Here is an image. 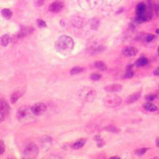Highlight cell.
Here are the masks:
<instances>
[{
    "label": "cell",
    "instance_id": "obj_1",
    "mask_svg": "<svg viewBox=\"0 0 159 159\" xmlns=\"http://www.w3.org/2000/svg\"><path fill=\"white\" fill-rule=\"evenodd\" d=\"M57 51L64 56L69 55L74 48V41L69 36L62 35L58 37L55 43Z\"/></svg>",
    "mask_w": 159,
    "mask_h": 159
},
{
    "label": "cell",
    "instance_id": "obj_2",
    "mask_svg": "<svg viewBox=\"0 0 159 159\" xmlns=\"http://www.w3.org/2000/svg\"><path fill=\"white\" fill-rule=\"evenodd\" d=\"M77 96L79 100L84 103H92L96 97L95 89L88 86H84L78 91Z\"/></svg>",
    "mask_w": 159,
    "mask_h": 159
},
{
    "label": "cell",
    "instance_id": "obj_3",
    "mask_svg": "<svg viewBox=\"0 0 159 159\" xmlns=\"http://www.w3.org/2000/svg\"><path fill=\"white\" fill-rule=\"evenodd\" d=\"M103 101L104 105L108 107H118L122 103L121 98L116 94H108L106 96H104Z\"/></svg>",
    "mask_w": 159,
    "mask_h": 159
},
{
    "label": "cell",
    "instance_id": "obj_4",
    "mask_svg": "<svg viewBox=\"0 0 159 159\" xmlns=\"http://www.w3.org/2000/svg\"><path fill=\"white\" fill-rule=\"evenodd\" d=\"M39 153V149L37 147V146L33 142H30L28 145H26V146L24 149V156L25 158H37Z\"/></svg>",
    "mask_w": 159,
    "mask_h": 159
},
{
    "label": "cell",
    "instance_id": "obj_5",
    "mask_svg": "<svg viewBox=\"0 0 159 159\" xmlns=\"http://www.w3.org/2000/svg\"><path fill=\"white\" fill-rule=\"evenodd\" d=\"M31 115H33V112L31 111V107H28V106H23L18 110L17 118L20 121H22L26 118H30L31 117Z\"/></svg>",
    "mask_w": 159,
    "mask_h": 159
},
{
    "label": "cell",
    "instance_id": "obj_6",
    "mask_svg": "<svg viewBox=\"0 0 159 159\" xmlns=\"http://www.w3.org/2000/svg\"><path fill=\"white\" fill-rule=\"evenodd\" d=\"M79 6L86 11L92 10L98 5V0H77Z\"/></svg>",
    "mask_w": 159,
    "mask_h": 159
},
{
    "label": "cell",
    "instance_id": "obj_7",
    "mask_svg": "<svg viewBox=\"0 0 159 159\" xmlns=\"http://www.w3.org/2000/svg\"><path fill=\"white\" fill-rule=\"evenodd\" d=\"M46 109H47V107L44 103H37V104H33V106L31 107V111L33 112V115L36 116L44 114Z\"/></svg>",
    "mask_w": 159,
    "mask_h": 159
},
{
    "label": "cell",
    "instance_id": "obj_8",
    "mask_svg": "<svg viewBox=\"0 0 159 159\" xmlns=\"http://www.w3.org/2000/svg\"><path fill=\"white\" fill-rule=\"evenodd\" d=\"M104 45L102 44L100 41H97V40H94L89 42V46L88 49H90V51L92 53H98L104 50Z\"/></svg>",
    "mask_w": 159,
    "mask_h": 159
},
{
    "label": "cell",
    "instance_id": "obj_9",
    "mask_svg": "<svg viewBox=\"0 0 159 159\" xmlns=\"http://www.w3.org/2000/svg\"><path fill=\"white\" fill-rule=\"evenodd\" d=\"M64 9V3L61 1H55L50 4L49 10L53 13H59Z\"/></svg>",
    "mask_w": 159,
    "mask_h": 159
},
{
    "label": "cell",
    "instance_id": "obj_10",
    "mask_svg": "<svg viewBox=\"0 0 159 159\" xmlns=\"http://www.w3.org/2000/svg\"><path fill=\"white\" fill-rule=\"evenodd\" d=\"M87 20L81 17H75L71 20V24L77 28H82L87 24Z\"/></svg>",
    "mask_w": 159,
    "mask_h": 159
},
{
    "label": "cell",
    "instance_id": "obj_11",
    "mask_svg": "<svg viewBox=\"0 0 159 159\" xmlns=\"http://www.w3.org/2000/svg\"><path fill=\"white\" fill-rule=\"evenodd\" d=\"M138 49L135 47L133 46H126L125 48L123 49L122 50V53L123 55L126 56V57H134L138 54Z\"/></svg>",
    "mask_w": 159,
    "mask_h": 159
},
{
    "label": "cell",
    "instance_id": "obj_12",
    "mask_svg": "<svg viewBox=\"0 0 159 159\" xmlns=\"http://www.w3.org/2000/svg\"><path fill=\"white\" fill-rule=\"evenodd\" d=\"M122 89V86L119 84H112L107 85L104 88V90L107 92H118Z\"/></svg>",
    "mask_w": 159,
    "mask_h": 159
},
{
    "label": "cell",
    "instance_id": "obj_13",
    "mask_svg": "<svg viewBox=\"0 0 159 159\" xmlns=\"http://www.w3.org/2000/svg\"><path fill=\"white\" fill-rule=\"evenodd\" d=\"M10 111V106L8 103L3 99H0V113L4 115H8Z\"/></svg>",
    "mask_w": 159,
    "mask_h": 159
},
{
    "label": "cell",
    "instance_id": "obj_14",
    "mask_svg": "<svg viewBox=\"0 0 159 159\" xmlns=\"http://www.w3.org/2000/svg\"><path fill=\"white\" fill-rule=\"evenodd\" d=\"M34 30H33L32 27H29V26H26V27H23L21 29V31L19 32V33L18 34V37H22L27 36V35H30L31 33H33Z\"/></svg>",
    "mask_w": 159,
    "mask_h": 159
},
{
    "label": "cell",
    "instance_id": "obj_15",
    "mask_svg": "<svg viewBox=\"0 0 159 159\" xmlns=\"http://www.w3.org/2000/svg\"><path fill=\"white\" fill-rule=\"evenodd\" d=\"M24 94V91L22 90H18V91H15V92L11 95V102L12 104H15L20 97H22Z\"/></svg>",
    "mask_w": 159,
    "mask_h": 159
},
{
    "label": "cell",
    "instance_id": "obj_16",
    "mask_svg": "<svg viewBox=\"0 0 159 159\" xmlns=\"http://www.w3.org/2000/svg\"><path fill=\"white\" fill-rule=\"evenodd\" d=\"M86 143V140L80 138V139H78V140L75 141L72 144V148L74 149V150H79V149L82 148Z\"/></svg>",
    "mask_w": 159,
    "mask_h": 159
},
{
    "label": "cell",
    "instance_id": "obj_17",
    "mask_svg": "<svg viewBox=\"0 0 159 159\" xmlns=\"http://www.w3.org/2000/svg\"><path fill=\"white\" fill-rule=\"evenodd\" d=\"M141 97V93L140 92H136L134 94H132L130 96H128L127 100H126V103L127 104H133L134 102H136L138 100L140 99Z\"/></svg>",
    "mask_w": 159,
    "mask_h": 159
},
{
    "label": "cell",
    "instance_id": "obj_18",
    "mask_svg": "<svg viewBox=\"0 0 159 159\" xmlns=\"http://www.w3.org/2000/svg\"><path fill=\"white\" fill-rule=\"evenodd\" d=\"M146 12V4L144 3H140L138 4L137 7H136L137 15H143Z\"/></svg>",
    "mask_w": 159,
    "mask_h": 159
},
{
    "label": "cell",
    "instance_id": "obj_19",
    "mask_svg": "<svg viewBox=\"0 0 159 159\" xmlns=\"http://www.w3.org/2000/svg\"><path fill=\"white\" fill-rule=\"evenodd\" d=\"M11 42V37L8 34H4L0 37V45L3 46H7Z\"/></svg>",
    "mask_w": 159,
    "mask_h": 159
},
{
    "label": "cell",
    "instance_id": "obj_20",
    "mask_svg": "<svg viewBox=\"0 0 159 159\" xmlns=\"http://www.w3.org/2000/svg\"><path fill=\"white\" fill-rule=\"evenodd\" d=\"M1 14H2V16L5 19H11L12 15H13L12 11L10 9H8V8H4V9H3L2 11H1Z\"/></svg>",
    "mask_w": 159,
    "mask_h": 159
},
{
    "label": "cell",
    "instance_id": "obj_21",
    "mask_svg": "<svg viewBox=\"0 0 159 159\" xmlns=\"http://www.w3.org/2000/svg\"><path fill=\"white\" fill-rule=\"evenodd\" d=\"M94 65H95L96 68H97L98 69H100V70L101 71H106L107 69V65L104 63V61H99L95 62Z\"/></svg>",
    "mask_w": 159,
    "mask_h": 159
},
{
    "label": "cell",
    "instance_id": "obj_22",
    "mask_svg": "<svg viewBox=\"0 0 159 159\" xmlns=\"http://www.w3.org/2000/svg\"><path fill=\"white\" fill-rule=\"evenodd\" d=\"M143 107H144V109L146 111H156L158 110V107H156L154 104H151V103H146V104H145L143 105Z\"/></svg>",
    "mask_w": 159,
    "mask_h": 159
},
{
    "label": "cell",
    "instance_id": "obj_23",
    "mask_svg": "<svg viewBox=\"0 0 159 159\" xmlns=\"http://www.w3.org/2000/svg\"><path fill=\"white\" fill-rule=\"evenodd\" d=\"M104 130L108 131V132H113V133H118L120 131V129L116 127V126H113V125H108V126L104 127Z\"/></svg>",
    "mask_w": 159,
    "mask_h": 159
},
{
    "label": "cell",
    "instance_id": "obj_24",
    "mask_svg": "<svg viewBox=\"0 0 159 159\" xmlns=\"http://www.w3.org/2000/svg\"><path fill=\"white\" fill-rule=\"evenodd\" d=\"M84 70V68H82V67H80V66H77V67H74V68H73V69H71L70 73L71 75H77V74H80V73H83Z\"/></svg>",
    "mask_w": 159,
    "mask_h": 159
},
{
    "label": "cell",
    "instance_id": "obj_25",
    "mask_svg": "<svg viewBox=\"0 0 159 159\" xmlns=\"http://www.w3.org/2000/svg\"><path fill=\"white\" fill-rule=\"evenodd\" d=\"M147 64H148V60L146 59V57H141V58H139L138 60H137L135 65H136V66L138 67H142L146 65Z\"/></svg>",
    "mask_w": 159,
    "mask_h": 159
},
{
    "label": "cell",
    "instance_id": "obj_26",
    "mask_svg": "<svg viewBox=\"0 0 159 159\" xmlns=\"http://www.w3.org/2000/svg\"><path fill=\"white\" fill-rule=\"evenodd\" d=\"M90 25H91V28L93 30H98L99 26H100V21H99V19H92L91 20V22H90Z\"/></svg>",
    "mask_w": 159,
    "mask_h": 159
},
{
    "label": "cell",
    "instance_id": "obj_27",
    "mask_svg": "<svg viewBox=\"0 0 159 159\" xmlns=\"http://www.w3.org/2000/svg\"><path fill=\"white\" fill-rule=\"evenodd\" d=\"M121 1H122V0H104V2L105 3L106 5H107V6H111V7L117 5V4L119 3Z\"/></svg>",
    "mask_w": 159,
    "mask_h": 159
},
{
    "label": "cell",
    "instance_id": "obj_28",
    "mask_svg": "<svg viewBox=\"0 0 159 159\" xmlns=\"http://www.w3.org/2000/svg\"><path fill=\"white\" fill-rule=\"evenodd\" d=\"M134 76V71L132 70V67L131 65L127 66L126 68V78H131Z\"/></svg>",
    "mask_w": 159,
    "mask_h": 159
},
{
    "label": "cell",
    "instance_id": "obj_29",
    "mask_svg": "<svg viewBox=\"0 0 159 159\" xmlns=\"http://www.w3.org/2000/svg\"><path fill=\"white\" fill-rule=\"evenodd\" d=\"M148 150L147 148H141V149H138L137 150H135V154L138 156H142L143 154H145V153Z\"/></svg>",
    "mask_w": 159,
    "mask_h": 159
},
{
    "label": "cell",
    "instance_id": "obj_30",
    "mask_svg": "<svg viewBox=\"0 0 159 159\" xmlns=\"http://www.w3.org/2000/svg\"><path fill=\"white\" fill-rule=\"evenodd\" d=\"M102 77V76L99 73H93V74L91 75V80H93V81H98V80H100V79Z\"/></svg>",
    "mask_w": 159,
    "mask_h": 159
},
{
    "label": "cell",
    "instance_id": "obj_31",
    "mask_svg": "<svg viewBox=\"0 0 159 159\" xmlns=\"http://www.w3.org/2000/svg\"><path fill=\"white\" fill-rule=\"evenodd\" d=\"M37 25L39 28H45L47 25L46 23L45 22V21H43L42 19H37Z\"/></svg>",
    "mask_w": 159,
    "mask_h": 159
},
{
    "label": "cell",
    "instance_id": "obj_32",
    "mask_svg": "<svg viewBox=\"0 0 159 159\" xmlns=\"http://www.w3.org/2000/svg\"><path fill=\"white\" fill-rule=\"evenodd\" d=\"M45 0H34L33 1V3H34V6L37 7H42L45 3Z\"/></svg>",
    "mask_w": 159,
    "mask_h": 159
},
{
    "label": "cell",
    "instance_id": "obj_33",
    "mask_svg": "<svg viewBox=\"0 0 159 159\" xmlns=\"http://www.w3.org/2000/svg\"><path fill=\"white\" fill-rule=\"evenodd\" d=\"M5 152V144L3 140L0 139V155H2Z\"/></svg>",
    "mask_w": 159,
    "mask_h": 159
},
{
    "label": "cell",
    "instance_id": "obj_34",
    "mask_svg": "<svg viewBox=\"0 0 159 159\" xmlns=\"http://www.w3.org/2000/svg\"><path fill=\"white\" fill-rule=\"evenodd\" d=\"M145 98H146V100H148V101H153V100H154L157 98V96L154 95V94H150V95L146 96Z\"/></svg>",
    "mask_w": 159,
    "mask_h": 159
},
{
    "label": "cell",
    "instance_id": "obj_35",
    "mask_svg": "<svg viewBox=\"0 0 159 159\" xmlns=\"http://www.w3.org/2000/svg\"><path fill=\"white\" fill-rule=\"evenodd\" d=\"M155 38V36L154 35V34H148L146 37V41H147V42H150L152 41Z\"/></svg>",
    "mask_w": 159,
    "mask_h": 159
},
{
    "label": "cell",
    "instance_id": "obj_36",
    "mask_svg": "<svg viewBox=\"0 0 159 159\" xmlns=\"http://www.w3.org/2000/svg\"><path fill=\"white\" fill-rule=\"evenodd\" d=\"M104 144H105V143H104V142L103 140H100L97 142V146H98L99 147H100V146H103Z\"/></svg>",
    "mask_w": 159,
    "mask_h": 159
},
{
    "label": "cell",
    "instance_id": "obj_37",
    "mask_svg": "<svg viewBox=\"0 0 159 159\" xmlns=\"http://www.w3.org/2000/svg\"><path fill=\"white\" fill-rule=\"evenodd\" d=\"M155 11L157 12V14L159 15V3L155 4Z\"/></svg>",
    "mask_w": 159,
    "mask_h": 159
},
{
    "label": "cell",
    "instance_id": "obj_38",
    "mask_svg": "<svg viewBox=\"0 0 159 159\" xmlns=\"http://www.w3.org/2000/svg\"><path fill=\"white\" fill-rule=\"evenodd\" d=\"M4 118H5V115L3 114H2V113H0V123L3 122Z\"/></svg>",
    "mask_w": 159,
    "mask_h": 159
},
{
    "label": "cell",
    "instance_id": "obj_39",
    "mask_svg": "<svg viewBox=\"0 0 159 159\" xmlns=\"http://www.w3.org/2000/svg\"><path fill=\"white\" fill-rule=\"evenodd\" d=\"M154 74L155 75V76H159V67H158L154 71Z\"/></svg>",
    "mask_w": 159,
    "mask_h": 159
},
{
    "label": "cell",
    "instance_id": "obj_40",
    "mask_svg": "<svg viewBox=\"0 0 159 159\" xmlns=\"http://www.w3.org/2000/svg\"><path fill=\"white\" fill-rule=\"evenodd\" d=\"M94 139L97 141V142L100 140H102V138H101V137H100V135H96V136L94 137Z\"/></svg>",
    "mask_w": 159,
    "mask_h": 159
},
{
    "label": "cell",
    "instance_id": "obj_41",
    "mask_svg": "<svg viewBox=\"0 0 159 159\" xmlns=\"http://www.w3.org/2000/svg\"><path fill=\"white\" fill-rule=\"evenodd\" d=\"M156 146H158V147H159V137H158L157 138H156Z\"/></svg>",
    "mask_w": 159,
    "mask_h": 159
},
{
    "label": "cell",
    "instance_id": "obj_42",
    "mask_svg": "<svg viewBox=\"0 0 159 159\" xmlns=\"http://www.w3.org/2000/svg\"><path fill=\"white\" fill-rule=\"evenodd\" d=\"M111 158V159H120V158L116 156V157H111V158Z\"/></svg>",
    "mask_w": 159,
    "mask_h": 159
},
{
    "label": "cell",
    "instance_id": "obj_43",
    "mask_svg": "<svg viewBox=\"0 0 159 159\" xmlns=\"http://www.w3.org/2000/svg\"><path fill=\"white\" fill-rule=\"evenodd\" d=\"M156 33H158L159 35V29H157V30H156Z\"/></svg>",
    "mask_w": 159,
    "mask_h": 159
},
{
    "label": "cell",
    "instance_id": "obj_44",
    "mask_svg": "<svg viewBox=\"0 0 159 159\" xmlns=\"http://www.w3.org/2000/svg\"><path fill=\"white\" fill-rule=\"evenodd\" d=\"M158 55H159V47H158Z\"/></svg>",
    "mask_w": 159,
    "mask_h": 159
}]
</instances>
